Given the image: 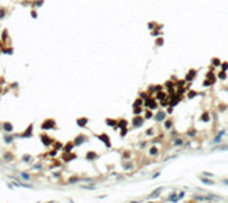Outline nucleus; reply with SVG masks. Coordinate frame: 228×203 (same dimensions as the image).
Returning <instances> with one entry per match:
<instances>
[{"mask_svg": "<svg viewBox=\"0 0 228 203\" xmlns=\"http://www.w3.org/2000/svg\"><path fill=\"white\" fill-rule=\"evenodd\" d=\"M203 182L205 183V185H213L214 182H211V180H207V179H203Z\"/></svg>", "mask_w": 228, "mask_h": 203, "instance_id": "25", "label": "nucleus"}, {"mask_svg": "<svg viewBox=\"0 0 228 203\" xmlns=\"http://www.w3.org/2000/svg\"><path fill=\"white\" fill-rule=\"evenodd\" d=\"M87 122H88V118H77V119H76V124H77L78 126H81V128H84V126L87 125Z\"/></svg>", "mask_w": 228, "mask_h": 203, "instance_id": "12", "label": "nucleus"}, {"mask_svg": "<svg viewBox=\"0 0 228 203\" xmlns=\"http://www.w3.org/2000/svg\"><path fill=\"white\" fill-rule=\"evenodd\" d=\"M63 146H64V144L58 142V141H54V144H53V148L56 151H63Z\"/></svg>", "mask_w": 228, "mask_h": 203, "instance_id": "14", "label": "nucleus"}, {"mask_svg": "<svg viewBox=\"0 0 228 203\" xmlns=\"http://www.w3.org/2000/svg\"><path fill=\"white\" fill-rule=\"evenodd\" d=\"M97 138H98V139H101V141H103V142H104V144H106V145H107L108 148L111 146V144H110V138H108V135H107V134H101V135H97Z\"/></svg>", "mask_w": 228, "mask_h": 203, "instance_id": "10", "label": "nucleus"}, {"mask_svg": "<svg viewBox=\"0 0 228 203\" xmlns=\"http://www.w3.org/2000/svg\"><path fill=\"white\" fill-rule=\"evenodd\" d=\"M3 159H4L6 162H11V161L14 159V153L10 152V151H4V152H3Z\"/></svg>", "mask_w": 228, "mask_h": 203, "instance_id": "9", "label": "nucleus"}, {"mask_svg": "<svg viewBox=\"0 0 228 203\" xmlns=\"http://www.w3.org/2000/svg\"><path fill=\"white\" fill-rule=\"evenodd\" d=\"M19 175H20V178H21L23 180H27V182H31V176H30L29 173H26V172H20Z\"/></svg>", "mask_w": 228, "mask_h": 203, "instance_id": "16", "label": "nucleus"}, {"mask_svg": "<svg viewBox=\"0 0 228 203\" xmlns=\"http://www.w3.org/2000/svg\"><path fill=\"white\" fill-rule=\"evenodd\" d=\"M78 180V178H70V180H68V183H76Z\"/></svg>", "mask_w": 228, "mask_h": 203, "instance_id": "24", "label": "nucleus"}, {"mask_svg": "<svg viewBox=\"0 0 228 203\" xmlns=\"http://www.w3.org/2000/svg\"><path fill=\"white\" fill-rule=\"evenodd\" d=\"M16 138H19V134H4L3 135V142L6 144V145H10V144H13L14 142V139Z\"/></svg>", "mask_w": 228, "mask_h": 203, "instance_id": "4", "label": "nucleus"}, {"mask_svg": "<svg viewBox=\"0 0 228 203\" xmlns=\"http://www.w3.org/2000/svg\"><path fill=\"white\" fill-rule=\"evenodd\" d=\"M86 141H87L86 135H77V136H76V139H74L73 142H74V145H76V146H80V145H83Z\"/></svg>", "mask_w": 228, "mask_h": 203, "instance_id": "8", "label": "nucleus"}, {"mask_svg": "<svg viewBox=\"0 0 228 203\" xmlns=\"http://www.w3.org/2000/svg\"><path fill=\"white\" fill-rule=\"evenodd\" d=\"M7 16V9L6 7H0V20H3Z\"/></svg>", "mask_w": 228, "mask_h": 203, "instance_id": "17", "label": "nucleus"}, {"mask_svg": "<svg viewBox=\"0 0 228 203\" xmlns=\"http://www.w3.org/2000/svg\"><path fill=\"white\" fill-rule=\"evenodd\" d=\"M40 141H41V144H43L46 148H51L56 139H54V138H51V136H50V135H47V134H40Z\"/></svg>", "mask_w": 228, "mask_h": 203, "instance_id": "2", "label": "nucleus"}, {"mask_svg": "<svg viewBox=\"0 0 228 203\" xmlns=\"http://www.w3.org/2000/svg\"><path fill=\"white\" fill-rule=\"evenodd\" d=\"M43 4H44V0H33V3H31L33 9H39V7H41Z\"/></svg>", "mask_w": 228, "mask_h": 203, "instance_id": "13", "label": "nucleus"}, {"mask_svg": "<svg viewBox=\"0 0 228 203\" xmlns=\"http://www.w3.org/2000/svg\"><path fill=\"white\" fill-rule=\"evenodd\" d=\"M31 159H33V158H31L30 155H24V156H23V161H24V162H31Z\"/></svg>", "mask_w": 228, "mask_h": 203, "instance_id": "21", "label": "nucleus"}, {"mask_svg": "<svg viewBox=\"0 0 228 203\" xmlns=\"http://www.w3.org/2000/svg\"><path fill=\"white\" fill-rule=\"evenodd\" d=\"M0 40H1V43H3V47L10 41V37H9V31H7V28H4L3 31H1V36H0Z\"/></svg>", "mask_w": 228, "mask_h": 203, "instance_id": "6", "label": "nucleus"}, {"mask_svg": "<svg viewBox=\"0 0 228 203\" xmlns=\"http://www.w3.org/2000/svg\"><path fill=\"white\" fill-rule=\"evenodd\" d=\"M30 16H31V18H34V20H36V18L39 17V13H37V10H36V9H31V10H30Z\"/></svg>", "mask_w": 228, "mask_h": 203, "instance_id": "18", "label": "nucleus"}, {"mask_svg": "<svg viewBox=\"0 0 228 203\" xmlns=\"http://www.w3.org/2000/svg\"><path fill=\"white\" fill-rule=\"evenodd\" d=\"M77 156L74 155V153H71V152H63L61 153V159L64 161V162H70V161H73V159H76Z\"/></svg>", "mask_w": 228, "mask_h": 203, "instance_id": "7", "label": "nucleus"}, {"mask_svg": "<svg viewBox=\"0 0 228 203\" xmlns=\"http://www.w3.org/2000/svg\"><path fill=\"white\" fill-rule=\"evenodd\" d=\"M33 129H34V124H30L27 126V129H24L21 134H19V138H33Z\"/></svg>", "mask_w": 228, "mask_h": 203, "instance_id": "3", "label": "nucleus"}, {"mask_svg": "<svg viewBox=\"0 0 228 203\" xmlns=\"http://www.w3.org/2000/svg\"><path fill=\"white\" fill-rule=\"evenodd\" d=\"M13 129H14V126H13V124H11V122H9V121L1 122V131H3L4 134H11V132H13Z\"/></svg>", "mask_w": 228, "mask_h": 203, "instance_id": "5", "label": "nucleus"}, {"mask_svg": "<svg viewBox=\"0 0 228 203\" xmlns=\"http://www.w3.org/2000/svg\"><path fill=\"white\" fill-rule=\"evenodd\" d=\"M141 122H143V119H141V118H136V119L133 121L134 126H140V125H141Z\"/></svg>", "mask_w": 228, "mask_h": 203, "instance_id": "20", "label": "nucleus"}, {"mask_svg": "<svg viewBox=\"0 0 228 203\" xmlns=\"http://www.w3.org/2000/svg\"><path fill=\"white\" fill-rule=\"evenodd\" d=\"M0 131H1V124H0Z\"/></svg>", "mask_w": 228, "mask_h": 203, "instance_id": "27", "label": "nucleus"}, {"mask_svg": "<svg viewBox=\"0 0 228 203\" xmlns=\"http://www.w3.org/2000/svg\"><path fill=\"white\" fill-rule=\"evenodd\" d=\"M126 124H127V122H126L124 119H123V121H120V122H118V126H121V128H124V126H126Z\"/></svg>", "mask_w": 228, "mask_h": 203, "instance_id": "23", "label": "nucleus"}, {"mask_svg": "<svg viewBox=\"0 0 228 203\" xmlns=\"http://www.w3.org/2000/svg\"><path fill=\"white\" fill-rule=\"evenodd\" d=\"M41 168H43V165H41V163H36V165H33V169H39V171H40Z\"/></svg>", "mask_w": 228, "mask_h": 203, "instance_id": "22", "label": "nucleus"}, {"mask_svg": "<svg viewBox=\"0 0 228 203\" xmlns=\"http://www.w3.org/2000/svg\"><path fill=\"white\" fill-rule=\"evenodd\" d=\"M107 124H110V125L113 126V125L116 124V121H113V119H107Z\"/></svg>", "mask_w": 228, "mask_h": 203, "instance_id": "26", "label": "nucleus"}, {"mask_svg": "<svg viewBox=\"0 0 228 203\" xmlns=\"http://www.w3.org/2000/svg\"><path fill=\"white\" fill-rule=\"evenodd\" d=\"M40 128H41L43 131H49V129H58L57 122H56V119H53V118H47V119H44V121L41 122Z\"/></svg>", "mask_w": 228, "mask_h": 203, "instance_id": "1", "label": "nucleus"}, {"mask_svg": "<svg viewBox=\"0 0 228 203\" xmlns=\"http://www.w3.org/2000/svg\"><path fill=\"white\" fill-rule=\"evenodd\" d=\"M1 51H3L4 54H11V53H13V48H11V45H9V48L1 47Z\"/></svg>", "mask_w": 228, "mask_h": 203, "instance_id": "19", "label": "nucleus"}, {"mask_svg": "<svg viewBox=\"0 0 228 203\" xmlns=\"http://www.w3.org/2000/svg\"><path fill=\"white\" fill-rule=\"evenodd\" d=\"M96 158H97V153H96V152H93V151L87 152V155H86V159H88V161H94Z\"/></svg>", "mask_w": 228, "mask_h": 203, "instance_id": "15", "label": "nucleus"}, {"mask_svg": "<svg viewBox=\"0 0 228 203\" xmlns=\"http://www.w3.org/2000/svg\"><path fill=\"white\" fill-rule=\"evenodd\" d=\"M76 148V145H74V142H67L64 146H63V152H71L73 149Z\"/></svg>", "mask_w": 228, "mask_h": 203, "instance_id": "11", "label": "nucleus"}]
</instances>
